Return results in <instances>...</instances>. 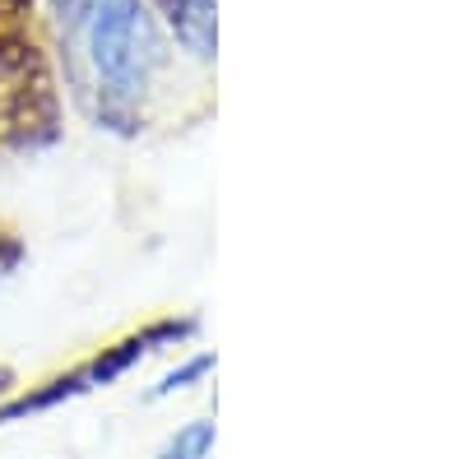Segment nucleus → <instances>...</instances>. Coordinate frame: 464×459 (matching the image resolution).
Masks as SVG:
<instances>
[{"label": "nucleus", "instance_id": "1", "mask_svg": "<svg viewBox=\"0 0 464 459\" xmlns=\"http://www.w3.org/2000/svg\"><path fill=\"white\" fill-rule=\"evenodd\" d=\"M153 61V37L140 0H98L93 10V65L111 102H126L144 89Z\"/></svg>", "mask_w": 464, "mask_h": 459}, {"label": "nucleus", "instance_id": "2", "mask_svg": "<svg viewBox=\"0 0 464 459\" xmlns=\"http://www.w3.org/2000/svg\"><path fill=\"white\" fill-rule=\"evenodd\" d=\"M190 334V325H149L144 334H130L126 343H116V349H102V358L89 367V386H107L116 380L121 371H130L144 353H153V343H168V339H181Z\"/></svg>", "mask_w": 464, "mask_h": 459}, {"label": "nucleus", "instance_id": "3", "mask_svg": "<svg viewBox=\"0 0 464 459\" xmlns=\"http://www.w3.org/2000/svg\"><path fill=\"white\" fill-rule=\"evenodd\" d=\"M84 390H89V371H70V376H56V380H47L43 390H33V395H24V399H14V404H5V408H0V427H5V423H19V417H28V413L56 408L61 399H74V395H84Z\"/></svg>", "mask_w": 464, "mask_h": 459}, {"label": "nucleus", "instance_id": "4", "mask_svg": "<svg viewBox=\"0 0 464 459\" xmlns=\"http://www.w3.org/2000/svg\"><path fill=\"white\" fill-rule=\"evenodd\" d=\"M200 371H209V358H196L190 367H181V371H172V376H163V386L153 390V395H172V390H181L190 376H200Z\"/></svg>", "mask_w": 464, "mask_h": 459}, {"label": "nucleus", "instance_id": "5", "mask_svg": "<svg viewBox=\"0 0 464 459\" xmlns=\"http://www.w3.org/2000/svg\"><path fill=\"white\" fill-rule=\"evenodd\" d=\"M10 380H14L10 371H0V395H5V390H10Z\"/></svg>", "mask_w": 464, "mask_h": 459}]
</instances>
